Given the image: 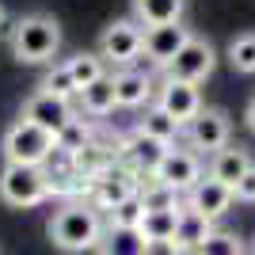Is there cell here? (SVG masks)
<instances>
[{"label":"cell","mask_w":255,"mask_h":255,"mask_svg":"<svg viewBox=\"0 0 255 255\" xmlns=\"http://www.w3.org/2000/svg\"><path fill=\"white\" fill-rule=\"evenodd\" d=\"M46 236L53 240V248H61V252H69V255L92 252V248L103 244V221H99V210L92 202H65L61 210L50 217Z\"/></svg>","instance_id":"cell-1"},{"label":"cell","mask_w":255,"mask_h":255,"mask_svg":"<svg viewBox=\"0 0 255 255\" xmlns=\"http://www.w3.org/2000/svg\"><path fill=\"white\" fill-rule=\"evenodd\" d=\"M61 50V27L53 15L34 11L11 27V57L19 65H46Z\"/></svg>","instance_id":"cell-2"},{"label":"cell","mask_w":255,"mask_h":255,"mask_svg":"<svg viewBox=\"0 0 255 255\" xmlns=\"http://www.w3.org/2000/svg\"><path fill=\"white\" fill-rule=\"evenodd\" d=\"M57 156V137L38 129L34 122H11L4 133V160L8 164H27V168H46Z\"/></svg>","instance_id":"cell-3"},{"label":"cell","mask_w":255,"mask_h":255,"mask_svg":"<svg viewBox=\"0 0 255 255\" xmlns=\"http://www.w3.org/2000/svg\"><path fill=\"white\" fill-rule=\"evenodd\" d=\"M50 171L27 168V164H4L0 168V198L11 210H34L50 198Z\"/></svg>","instance_id":"cell-4"},{"label":"cell","mask_w":255,"mask_h":255,"mask_svg":"<svg viewBox=\"0 0 255 255\" xmlns=\"http://www.w3.org/2000/svg\"><path fill=\"white\" fill-rule=\"evenodd\" d=\"M99 57H103L111 69H133L141 53H145V27H141L133 15L129 19H115L99 34Z\"/></svg>","instance_id":"cell-5"},{"label":"cell","mask_w":255,"mask_h":255,"mask_svg":"<svg viewBox=\"0 0 255 255\" xmlns=\"http://www.w3.org/2000/svg\"><path fill=\"white\" fill-rule=\"evenodd\" d=\"M141 183H145V179H141L137 171L126 168V164L118 160V164H111L103 175L92 179V194H88V202L96 206V210L115 213L122 202H129V198H137V194H141Z\"/></svg>","instance_id":"cell-6"},{"label":"cell","mask_w":255,"mask_h":255,"mask_svg":"<svg viewBox=\"0 0 255 255\" xmlns=\"http://www.w3.org/2000/svg\"><path fill=\"white\" fill-rule=\"evenodd\" d=\"M229 137H233V122L217 107H202V115L187 126V149H194L198 156H213V152L229 149Z\"/></svg>","instance_id":"cell-7"},{"label":"cell","mask_w":255,"mask_h":255,"mask_svg":"<svg viewBox=\"0 0 255 255\" xmlns=\"http://www.w3.org/2000/svg\"><path fill=\"white\" fill-rule=\"evenodd\" d=\"M213 65H217V50H213L206 38L191 34L187 46L175 53V61L164 69V76H171V80H187V84H202L206 76L213 73Z\"/></svg>","instance_id":"cell-8"},{"label":"cell","mask_w":255,"mask_h":255,"mask_svg":"<svg viewBox=\"0 0 255 255\" xmlns=\"http://www.w3.org/2000/svg\"><path fill=\"white\" fill-rule=\"evenodd\" d=\"M202 175H206V168H202V156L194 149H168V156L160 160V168H156L152 179L168 183L171 191H179L183 198H187V191H194Z\"/></svg>","instance_id":"cell-9"},{"label":"cell","mask_w":255,"mask_h":255,"mask_svg":"<svg viewBox=\"0 0 255 255\" xmlns=\"http://www.w3.org/2000/svg\"><path fill=\"white\" fill-rule=\"evenodd\" d=\"M19 118H23V122H34L38 129H46V133L57 137V133H61V129L76 118V107L69 103V99L50 96V92H34V96L23 103Z\"/></svg>","instance_id":"cell-10"},{"label":"cell","mask_w":255,"mask_h":255,"mask_svg":"<svg viewBox=\"0 0 255 255\" xmlns=\"http://www.w3.org/2000/svg\"><path fill=\"white\" fill-rule=\"evenodd\" d=\"M156 107H160V111H168V115L187 129L194 118L202 115V92H198V84L164 76V84H160V92H156Z\"/></svg>","instance_id":"cell-11"},{"label":"cell","mask_w":255,"mask_h":255,"mask_svg":"<svg viewBox=\"0 0 255 255\" xmlns=\"http://www.w3.org/2000/svg\"><path fill=\"white\" fill-rule=\"evenodd\" d=\"M171 145H160L156 137H149V133H141V129H133L129 137L118 141V160L126 164V168H133L141 175V179H152L160 168V160L168 156Z\"/></svg>","instance_id":"cell-12"},{"label":"cell","mask_w":255,"mask_h":255,"mask_svg":"<svg viewBox=\"0 0 255 255\" xmlns=\"http://www.w3.org/2000/svg\"><path fill=\"white\" fill-rule=\"evenodd\" d=\"M191 27H183V23H164V27H145V57H149L156 69H168L175 61V53L187 46L191 38Z\"/></svg>","instance_id":"cell-13"},{"label":"cell","mask_w":255,"mask_h":255,"mask_svg":"<svg viewBox=\"0 0 255 255\" xmlns=\"http://www.w3.org/2000/svg\"><path fill=\"white\" fill-rule=\"evenodd\" d=\"M236 194L233 187H225V183L210 179V175H202L198 179V187L194 191H187V198H183V206L194 213H202V217H210V221H217V217H225V213L233 210Z\"/></svg>","instance_id":"cell-14"},{"label":"cell","mask_w":255,"mask_h":255,"mask_svg":"<svg viewBox=\"0 0 255 255\" xmlns=\"http://www.w3.org/2000/svg\"><path fill=\"white\" fill-rule=\"evenodd\" d=\"M115 96L118 107L126 111H137V107H152V96H156V84L141 69H115Z\"/></svg>","instance_id":"cell-15"},{"label":"cell","mask_w":255,"mask_h":255,"mask_svg":"<svg viewBox=\"0 0 255 255\" xmlns=\"http://www.w3.org/2000/svg\"><path fill=\"white\" fill-rule=\"evenodd\" d=\"M252 168H255L252 152H248V149H240V145H229V149H221V152H213V156H210V168H206V175L236 191V183L244 179V175H248Z\"/></svg>","instance_id":"cell-16"},{"label":"cell","mask_w":255,"mask_h":255,"mask_svg":"<svg viewBox=\"0 0 255 255\" xmlns=\"http://www.w3.org/2000/svg\"><path fill=\"white\" fill-rule=\"evenodd\" d=\"M69 164H73L76 175H84V179H96V175H103L111 164H118V145L92 141V145H84L80 152H73V156H69Z\"/></svg>","instance_id":"cell-17"},{"label":"cell","mask_w":255,"mask_h":255,"mask_svg":"<svg viewBox=\"0 0 255 255\" xmlns=\"http://www.w3.org/2000/svg\"><path fill=\"white\" fill-rule=\"evenodd\" d=\"M187 0H133V19L141 27H164V23H183Z\"/></svg>","instance_id":"cell-18"},{"label":"cell","mask_w":255,"mask_h":255,"mask_svg":"<svg viewBox=\"0 0 255 255\" xmlns=\"http://www.w3.org/2000/svg\"><path fill=\"white\" fill-rule=\"evenodd\" d=\"M76 107H80V115H92V118H103L111 115L118 107V96H115V76L107 73L103 80H96V84H88L80 96H76Z\"/></svg>","instance_id":"cell-19"},{"label":"cell","mask_w":255,"mask_h":255,"mask_svg":"<svg viewBox=\"0 0 255 255\" xmlns=\"http://www.w3.org/2000/svg\"><path fill=\"white\" fill-rule=\"evenodd\" d=\"M213 233H217V229H213L210 217H202V213H194V210H187V206L179 210V225H175V244H179V248H187V252H198V248H202Z\"/></svg>","instance_id":"cell-20"},{"label":"cell","mask_w":255,"mask_h":255,"mask_svg":"<svg viewBox=\"0 0 255 255\" xmlns=\"http://www.w3.org/2000/svg\"><path fill=\"white\" fill-rule=\"evenodd\" d=\"M137 129H141V133H149V137H156L160 145H175V141H179V133H183V126L168 115V111H160L156 103L145 107V118L137 122Z\"/></svg>","instance_id":"cell-21"},{"label":"cell","mask_w":255,"mask_h":255,"mask_svg":"<svg viewBox=\"0 0 255 255\" xmlns=\"http://www.w3.org/2000/svg\"><path fill=\"white\" fill-rule=\"evenodd\" d=\"M99 255H145V236L141 229H107Z\"/></svg>","instance_id":"cell-22"},{"label":"cell","mask_w":255,"mask_h":255,"mask_svg":"<svg viewBox=\"0 0 255 255\" xmlns=\"http://www.w3.org/2000/svg\"><path fill=\"white\" fill-rule=\"evenodd\" d=\"M137 198L145 210H183V194L171 191L168 183H160V179H145Z\"/></svg>","instance_id":"cell-23"},{"label":"cell","mask_w":255,"mask_h":255,"mask_svg":"<svg viewBox=\"0 0 255 255\" xmlns=\"http://www.w3.org/2000/svg\"><path fill=\"white\" fill-rule=\"evenodd\" d=\"M69 73H73V80H76V88L84 92L88 84H96V80H103L107 76V61L99 57V53H76V57H69Z\"/></svg>","instance_id":"cell-24"},{"label":"cell","mask_w":255,"mask_h":255,"mask_svg":"<svg viewBox=\"0 0 255 255\" xmlns=\"http://www.w3.org/2000/svg\"><path fill=\"white\" fill-rule=\"evenodd\" d=\"M175 225H179V210H145L141 236L145 240H175Z\"/></svg>","instance_id":"cell-25"},{"label":"cell","mask_w":255,"mask_h":255,"mask_svg":"<svg viewBox=\"0 0 255 255\" xmlns=\"http://www.w3.org/2000/svg\"><path fill=\"white\" fill-rule=\"evenodd\" d=\"M38 92H50V96L69 99V103L80 96V88H76V80H73V73H69V65H65V61L46 69V76H42V84H38Z\"/></svg>","instance_id":"cell-26"},{"label":"cell","mask_w":255,"mask_h":255,"mask_svg":"<svg viewBox=\"0 0 255 255\" xmlns=\"http://www.w3.org/2000/svg\"><path fill=\"white\" fill-rule=\"evenodd\" d=\"M92 141H96V137H92V126L76 115L73 122L57 133V152H61V156H73V152H80L84 145H92Z\"/></svg>","instance_id":"cell-27"},{"label":"cell","mask_w":255,"mask_h":255,"mask_svg":"<svg viewBox=\"0 0 255 255\" xmlns=\"http://www.w3.org/2000/svg\"><path fill=\"white\" fill-rule=\"evenodd\" d=\"M229 65H233L236 73H244V76L255 73V31L236 34L233 42H229Z\"/></svg>","instance_id":"cell-28"},{"label":"cell","mask_w":255,"mask_h":255,"mask_svg":"<svg viewBox=\"0 0 255 255\" xmlns=\"http://www.w3.org/2000/svg\"><path fill=\"white\" fill-rule=\"evenodd\" d=\"M198 255H244V240L236 233H221V229H217V233L198 248Z\"/></svg>","instance_id":"cell-29"},{"label":"cell","mask_w":255,"mask_h":255,"mask_svg":"<svg viewBox=\"0 0 255 255\" xmlns=\"http://www.w3.org/2000/svg\"><path fill=\"white\" fill-rule=\"evenodd\" d=\"M141 221H145L141 198H129V202H122L115 213H111V229H141Z\"/></svg>","instance_id":"cell-30"},{"label":"cell","mask_w":255,"mask_h":255,"mask_svg":"<svg viewBox=\"0 0 255 255\" xmlns=\"http://www.w3.org/2000/svg\"><path fill=\"white\" fill-rule=\"evenodd\" d=\"M233 194H236V202H255V168L248 171L240 183H236V191H233Z\"/></svg>","instance_id":"cell-31"},{"label":"cell","mask_w":255,"mask_h":255,"mask_svg":"<svg viewBox=\"0 0 255 255\" xmlns=\"http://www.w3.org/2000/svg\"><path fill=\"white\" fill-rule=\"evenodd\" d=\"M179 244L175 240H145V255H175Z\"/></svg>","instance_id":"cell-32"},{"label":"cell","mask_w":255,"mask_h":255,"mask_svg":"<svg viewBox=\"0 0 255 255\" xmlns=\"http://www.w3.org/2000/svg\"><path fill=\"white\" fill-rule=\"evenodd\" d=\"M248 126H252V133H255V99L248 103Z\"/></svg>","instance_id":"cell-33"},{"label":"cell","mask_w":255,"mask_h":255,"mask_svg":"<svg viewBox=\"0 0 255 255\" xmlns=\"http://www.w3.org/2000/svg\"><path fill=\"white\" fill-rule=\"evenodd\" d=\"M175 255H198V252H187V248H179V252H175Z\"/></svg>","instance_id":"cell-34"},{"label":"cell","mask_w":255,"mask_h":255,"mask_svg":"<svg viewBox=\"0 0 255 255\" xmlns=\"http://www.w3.org/2000/svg\"><path fill=\"white\" fill-rule=\"evenodd\" d=\"M0 27H4V8H0Z\"/></svg>","instance_id":"cell-35"}]
</instances>
